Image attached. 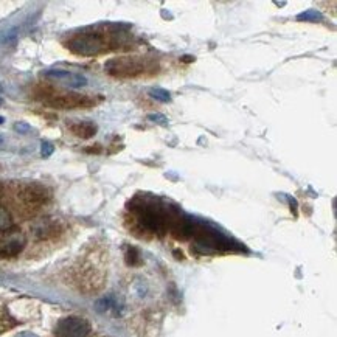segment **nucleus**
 Instances as JSON below:
<instances>
[{
    "label": "nucleus",
    "instance_id": "17",
    "mask_svg": "<svg viewBox=\"0 0 337 337\" xmlns=\"http://www.w3.org/2000/svg\"><path fill=\"white\" fill-rule=\"evenodd\" d=\"M16 337H37V336L33 334V333H20V334H18Z\"/></svg>",
    "mask_w": 337,
    "mask_h": 337
},
{
    "label": "nucleus",
    "instance_id": "10",
    "mask_svg": "<svg viewBox=\"0 0 337 337\" xmlns=\"http://www.w3.org/2000/svg\"><path fill=\"white\" fill-rule=\"evenodd\" d=\"M150 95L154 98V100H157L160 103H169L171 101V95H169L168 90H165V89H159V87L157 89H151Z\"/></svg>",
    "mask_w": 337,
    "mask_h": 337
},
{
    "label": "nucleus",
    "instance_id": "3",
    "mask_svg": "<svg viewBox=\"0 0 337 337\" xmlns=\"http://www.w3.org/2000/svg\"><path fill=\"white\" fill-rule=\"evenodd\" d=\"M47 104L55 109H89L95 104V100L79 94H59L53 95Z\"/></svg>",
    "mask_w": 337,
    "mask_h": 337
},
{
    "label": "nucleus",
    "instance_id": "9",
    "mask_svg": "<svg viewBox=\"0 0 337 337\" xmlns=\"http://www.w3.org/2000/svg\"><path fill=\"white\" fill-rule=\"evenodd\" d=\"M2 314H3V316H0V333L11 330L13 326L18 325V322H16V320H14L10 314H8L6 309L2 311Z\"/></svg>",
    "mask_w": 337,
    "mask_h": 337
},
{
    "label": "nucleus",
    "instance_id": "12",
    "mask_svg": "<svg viewBox=\"0 0 337 337\" xmlns=\"http://www.w3.org/2000/svg\"><path fill=\"white\" fill-rule=\"evenodd\" d=\"M126 261H128V264H131V266L140 264V253H138V250L135 247H129L128 249Z\"/></svg>",
    "mask_w": 337,
    "mask_h": 337
},
{
    "label": "nucleus",
    "instance_id": "2",
    "mask_svg": "<svg viewBox=\"0 0 337 337\" xmlns=\"http://www.w3.org/2000/svg\"><path fill=\"white\" fill-rule=\"evenodd\" d=\"M106 72L115 78H135L145 73L146 65L138 57L123 56V57H113L109 59L104 65Z\"/></svg>",
    "mask_w": 337,
    "mask_h": 337
},
{
    "label": "nucleus",
    "instance_id": "14",
    "mask_svg": "<svg viewBox=\"0 0 337 337\" xmlns=\"http://www.w3.org/2000/svg\"><path fill=\"white\" fill-rule=\"evenodd\" d=\"M148 120L152 123H157L160 126H167L168 125V118L163 113H150L148 115Z\"/></svg>",
    "mask_w": 337,
    "mask_h": 337
},
{
    "label": "nucleus",
    "instance_id": "5",
    "mask_svg": "<svg viewBox=\"0 0 337 337\" xmlns=\"http://www.w3.org/2000/svg\"><path fill=\"white\" fill-rule=\"evenodd\" d=\"M18 196L25 204L39 205V204H44V202L48 201L50 193H48V190H47L44 185H39V184H23L19 188Z\"/></svg>",
    "mask_w": 337,
    "mask_h": 337
},
{
    "label": "nucleus",
    "instance_id": "15",
    "mask_svg": "<svg viewBox=\"0 0 337 337\" xmlns=\"http://www.w3.org/2000/svg\"><path fill=\"white\" fill-rule=\"evenodd\" d=\"M53 151H55V146L50 142H42V145H40V155H42L44 159L50 157Z\"/></svg>",
    "mask_w": 337,
    "mask_h": 337
},
{
    "label": "nucleus",
    "instance_id": "7",
    "mask_svg": "<svg viewBox=\"0 0 337 337\" xmlns=\"http://www.w3.org/2000/svg\"><path fill=\"white\" fill-rule=\"evenodd\" d=\"M70 131H72L73 135L87 140V138H92L96 134L98 128H96L95 123H92V121H78V123H73V125H70Z\"/></svg>",
    "mask_w": 337,
    "mask_h": 337
},
{
    "label": "nucleus",
    "instance_id": "1",
    "mask_svg": "<svg viewBox=\"0 0 337 337\" xmlns=\"http://www.w3.org/2000/svg\"><path fill=\"white\" fill-rule=\"evenodd\" d=\"M108 45V40L101 33H81V35L73 36L69 42L67 48L75 55L79 56H96L104 52Z\"/></svg>",
    "mask_w": 337,
    "mask_h": 337
},
{
    "label": "nucleus",
    "instance_id": "11",
    "mask_svg": "<svg viewBox=\"0 0 337 337\" xmlns=\"http://www.w3.org/2000/svg\"><path fill=\"white\" fill-rule=\"evenodd\" d=\"M11 225H13V219H11L10 211L0 205V232H2V230H8Z\"/></svg>",
    "mask_w": 337,
    "mask_h": 337
},
{
    "label": "nucleus",
    "instance_id": "6",
    "mask_svg": "<svg viewBox=\"0 0 337 337\" xmlns=\"http://www.w3.org/2000/svg\"><path fill=\"white\" fill-rule=\"evenodd\" d=\"M44 75L50 79H55L57 83H61L64 86L69 87H84L87 84V78L79 75V73L75 72H69V70H47Z\"/></svg>",
    "mask_w": 337,
    "mask_h": 337
},
{
    "label": "nucleus",
    "instance_id": "16",
    "mask_svg": "<svg viewBox=\"0 0 337 337\" xmlns=\"http://www.w3.org/2000/svg\"><path fill=\"white\" fill-rule=\"evenodd\" d=\"M14 129L18 131L19 134H28L30 131H31V128L27 125V123H16V125H14Z\"/></svg>",
    "mask_w": 337,
    "mask_h": 337
},
{
    "label": "nucleus",
    "instance_id": "13",
    "mask_svg": "<svg viewBox=\"0 0 337 337\" xmlns=\"http://www.w3.org/2000/svg\"><path fill=\"white\" fill-rule=\"evenodd\" d=\"M297 19H299V20H312V22H316L317 19H318V20L322 19V14L317 13L316 10H309V11H306V13L300 14Z\"/></svg>",
    "mask_w": 337,
    "mask_h": 337
},
{
    "label": "nucleus",
    "instance_id": "8",
    "mask_svg": "<svg viewBox=\"0 0 337 337\" xmlns=\"http://www.w3.org/2000/svg\"><path fill=\"white\" fill-rule=\"evenodd\" d=\"M23 249L22 241H8L0 245V257L3 258H13L16 255H19Z\"/></svg>",
    "mask_w": 337,
    "mask_h": 337
},
{
    "label": "nucleus",
    "instance_id": "22",
    "mask_svg": "<svg viewBox=\"0 0 337 337\" xmlns=\"http://www.w3.org/2000/svg\"><path fill=\"white\" fill-rule=\"evenodd\" d=\"M2 143H3V138H2V137H0V145H2Z\"/></svg>",
    "mask_w": 337,
    "mask_h": 337
},
{
    "label": "nucleus",
    "instance_id": "4",
    "mask_svg": "<svg viewBox=\"0 0 337 337\" xmlns=\"http://www.w3.org/2000/svg\"><path fill=\"white\" fill-rule=\"evenodd\" d=\"M89 333L90 323L81 317H65L55 328L56 337H87Z\"/></svg>",
    "mask_w": 337,
    "mask_h": 337
},
{
    "label": "nucleus",
    "instance_id": "18",
    "mask_svg": "<svg viewBox=\"0 0 337 337\" xmlns=\"http://www.w3.org/2000/svg\"><path fill=\"white\" fill-rule=\"evenodd\" d=\"M180 61H184V62H191V61H194V56H184Z\"/></svg>",
    "mask_w": 337,
    "mask_h": 337
},
{
    "label": "nucleus",
    "instance_id": "20",
    "mask_svg": "<svg viewBox=\"0 0 337 337\" xmlns=\"http://www.w3.org/2000/svg\"><path fill=\"white\" fill-rule=\"evenodd\" d=\"M3 121H5V120H3V117H0V125H2Z\"/></svg>",
    "mask_w": 337,
    "mask_h": 337
},
{
    "label": "nucleus",
    "instance_id": "19",
    "mask_svg": "<svg viewBox=\"0 0 337 337\" xmlns=\"http://www.w3.org/2000/svg\"><path fill=\"white\" fill-rule=\"evenodd\" d=\"M2 193H3V185L0 184V196H2Z\"/></svg>",
    "mask_w": 337,
    "mask_h": 337
},
{
    "label": "nucleus",
    "instance_id": "21",
    "mask_svg": "<svg viewBox=\"0 0 337 337\" xmlns=\"http://www.w3.org/2000/svg\"><path fill=\"white\" fill-rule=\"evenodd\" d=\"M2 104H3V100H2V98H0V108H2Z\"/></svg>",
    "mask_w": 337,
    "mask_h": 337
}]
</instances>
